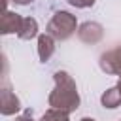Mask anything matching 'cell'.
<instances>
[{
	"label": "cell",
	"instance_id": "1",
	"mask_svg": "<svg viewBox=\"0 0 121 121\" xmlns=\"http://www.w3.org/2000/svg\"><path fill=\"white\" fill-rule=\"evenodd\" d=\"M53 79H55V87L53 91L49 93V106L51 108H57V110H62V112H76L79 108V93H78V85L74 81V78L66 72V70H57L53 74Z\"/></svg>",
	"mask_w": 121,
	"mask_h": 121
},
{
	"label": "cell",
	"instance_id": "2",
	"mask_svg": "<svg viewBox=\"0 0 121 121\" xmlns=\"http://www.w3.org/2000/svg\"><path fill=\"white\" fill-rule=\"evenodd\" d=\"M47 34H51L57 42H66L68 38L74 36V32L78 30V19L76 15H72L70 11L59 9L53 13V17L47 23Z\"/></svg>",
	"mask_w": 121,
	"mask_h": 121
},
{
	"label": "cell",
	"instance_id": "3",
	"mask_svg": "<svg viewBox=\"0 0 121 121\" xmlns=\"http://www.w3.org/2000/svg\"><path fill=\"white\" fill-rule=\"evenodd\" d=\"M98 66L108 76H119L121 78V43L113 49H108L100 55Z\"/></svg>",
	"mask_w": 121,
	"mask_h": 121
},
{
	"label": "cell",
	"instance_id": "4",
	"mask_svg": "<svg viewBox=\"0 0 121 121\" xmlns=\"http://www.w3.org/2000/svg\"><path fill=\"white\" fill-rule=\"evenodd\" d=\"M78 38L87 45H95L104 38V26L96 21H85L78 26Z\"/></svg>",
	"mask_w": 121,
	"mask_h": 121
},
{
	"label": "cell",
	"instance_id": "5",
	"mask_svg": "<svg viewBox=\"0 0 121 121\" xmlns=\"http://www.w3.org/2000/svg\"><path fill=\"white\" fill-rule=\"evenodd\" d=\"M19 110H21V100L11 91V87L8 85V81L4 78V85L0 89V112H2V115H15Z\"/></svg>",
	"mask_w": 121,
	"mask_h": 121
},
{
	"label": "cell",
	"instance_id": "6",
	"mask_svg": "<svg viewBox=\"0 0 121 121\" xmlns=\"http://www.w3.org/2000/svg\"><path fill=\"white\" fill-rule=\"evenodd\" d=\"M23 25V17L15 11H9L6 9L2 13V19H0V34L8 36V34H17L19 28Z\"/></svg>",
	"mask_w": 121,
	"mask_h": 121
},
{
	"label": "cell",
	"instance_id": "7",
	"mask_svg": "<svg viewBox=\"0 0 121 121\" xmlns=\"http://www.w3.org/2000/svg\"><path fill=\"white\" fill-rule=\"evenodd\" d=\"M55 42L57 40L51 34H47V32L38 36V57H40L42 62H47L53 57V53H55Z\"/></svg>",
	"mask_w": 121,
	"mask_h": 121
},
{
	"label": "cell",
	"instance_id": "8",
	"mask_svg": "<svg viewBox=\"0 0 121 121\" xmlns=\"http://www.w3.org/2000/svg\"><path fill=\"white\" fill-rule=\"evenodd\" d=\"M38 36V21L34 17H23V25L17 32V38L19 40H32Z\"/></svg>",
	"mask_w": 121,
	"mask_h": 121
},
{
	"label": "cell",
	"instance_id": "9",
	"mask_svg": "<svg viewBox=\"0 0 121 121\" xmlns=\"http://www.w3.org/2000/svg\"><path fill=\"white\" fill-rule=\"evenodd\" d=\"M100 104H102L104 108H108V110L119 108V106H121V93H119V89H117V87L106 89V91L102 93V96H100Z\"/></svg>",
	"mask_w": 121,
	"mask_h": 121
},
{
	"label": "cell",
	"instance_id": "10",
	"mask_svg": "<svg viewBox=\"0 0 121 121\" xmlns=\"http://www.w3.org/2000/svg\"><path fill=\"white\" fill-rule=\"evenodd\" d=\"M40 121H70V113L62 112V110H57V108H49L40 117Z\"/></svg>",
	"mask_w": 121,
	"mask_h": 121
},
{
	"label": "cell",
	"instance_id": "11",
	"mask_svg": "<svg viewBox=\"0 0 121 121\" xmlns=\"http://www.w3.org/2000/svg\"><path fill=\"white\" fill-rule=\"evenodd\" d=\"M96 0H68L70 6L74 8H79V9H85V8H93Z\"/></svg>",
	"mask_w": 121,
	"mask_h": 121
},
{
	"label": "cell",
	"instance_id": "12",
	"mask_svg": "<svg viewBox=\"0 0 121 121\" xmlns=\"http://www.w3.org/2000/svg\"><path fill=\"white\" fill-rule=\"evenodd\" d=\"M13 121H34V117H32V110H25L21 115H17Z\"/></svg>",
	"mask_w": 121,
	"mask_h": 121
},
{
	"label": "cell",
	"instance_id": "13",
	"mask_svg": "<svg viewBox=\"0 0 121 121\" xmlns=\"http://www.w3.org/2000/svg\"><path fill=\"white\" fill-rule=\"evenodd\" d=\"M11 2H15L17 6H28V4H32L34 0H11Z\"/></svg>",
	"mask_w": 121,
	"mask_h": 121
},
{
	"label": "cell",
	"instance_id": "14",
	"mask_svg": "<svg viewBox=\"0 0 121 121\" xmlns=\"http://www.w3.org/2000/svg\"><path fill=\"white\" fill-rule=\"evenodd\" d=\"M79 121H95V119H93V117H81Z\"/></svg>",
	"mask_w": 121,
	"mask_h": 121
},
{
	"label": "cell",
	"instance_id": "15",
	"mask_svg": "<svg viewBox=\"0 0 121 121\" xmlns=\"http://www.w3.org/2000/svg\"><path fill=\"white\" fill-rule=\"evenodd\" d=\"M117 89H119V93H121V78H119V81H117V85H115Z\"/></svg>",
	"mask_w": 121,
	"mask_h": 121
},
{
	"label": "cell",
	"instance_id": "16",
	"mask_svg": "<svg viewBox=\"0 0 121 121\" xmlns=\"http://www.w3.org/2000/svg\"><path fill=\"white\" fill-rule=\"evenodd\" d=\"M119 121H121V119H119Z\"/></svg>",
	"mask_w": 121,
	"mask_h": 121
}]
</instances>
